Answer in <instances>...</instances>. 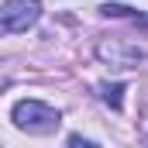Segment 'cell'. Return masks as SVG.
<instances>
[{
    "label": "cell",
    "mask_w": 148,
    "mask_h": 148,
    "mask_svg": "<svg viewBox=\"0 0 148 148\" xmlns=\"http://www.w3.org/2000/svg\"><path fill=\"white\" fill-rule=\"evenodd\" d=\"M10 121L28 134H55L62 124V114L41 100H17L10 110Z\"/></svg>",
    "instance_id": "6da1fadb"
},
{
    "label": "cell",
    "mask_w": 148,
    "mask_h": 148,
    "mask_svg": "<svg viewBox=\"0 0 148 148\" xmlns=\"http://www.w3.org/2000/svg\"><path fill=\"white\" fill-rule=\"evenodd\" d=\"M41 17V0H7L0 7V35L28 31Z\"/></svg>",
    "instance_id": "7a4b0ae2"
},
{
    "label": "cell",
    "mask_w": 148,
    "mask_h": 148,
    "mask_svg": "<svg viewBox=\"0 0 148 148\" xmlns=\"http://www.w3.org/2000/svg\"><path fill=\"white\" fill-rule=\"evenodd\" d=\"M97 52H100V59H107L110 66H121V69H127V66H134L141 59V48L124 45V41H100Z\"/></svg>",
    "instance_id": "3957f363"
},
{
    "label": "cell",
    "mask_w": 148,
    "mask_h": 148,
    "mask_svg": "<svg viewBox=\"0 0 148 148\" xmlns=\"http://www.w3.org/2000/svg\"><path fill=\"white\" fill-rule=\"evenodd\" d=\"M97 93H100V100H103L110 110H121V107H124V83H100Z\"/></svg>",
    "instance_id": "277c9868"
},
{
    "label": "cell",
    "mask_w": 148,
    "mask_h": 148,
    "mask_svg": "<svg viewBox=\"0 0 148 148\" xmlns=\"http://www.w3.org/2000/svg\"><path fill=\"white\" fill-rule=\"evenodd\" d=\"M100 10H103L107 17H138V21H141V14H138L134 7H127V3H103Z\"/></svg>",
    "instance_id": "5b68a950"
},
{
    "label": "cell",
    "mask_w": 148,
    "mask_h": 148,
    "mask_svg": "<svg viewBox=\"0 0 148 148\" xmlns=\"http://www.w3.org/2000/svg\"><path fill=\"white\" fill-rule=\"evenodd\" d=\"M69 145H83V148H90L93 141H86V138H79V134H73V138H69Z\"/></svg>",
    "instance_id": "8992f818"
}]
</instances>
